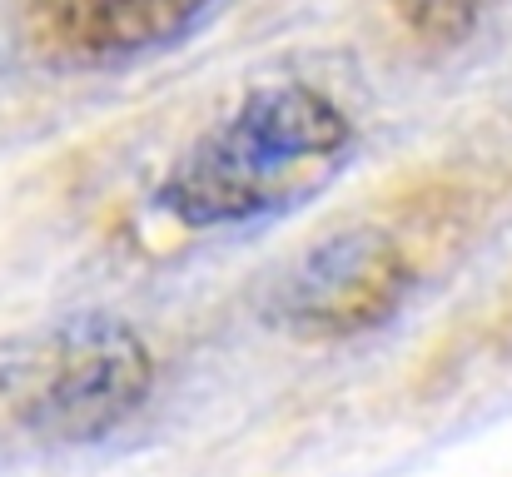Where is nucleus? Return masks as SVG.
Returning <instances> with one entry per match:
<instances>
[{
  "instance_id": "7ed1b4c3",
  "label": "nucleus",
  "mask_w": 512,
  "mask_h": 477,
  "mask_svg": "<svg viewBox=\"0 0 512 477\" xmlns=\"http://www.w3.org/2000/svg\"><path fill=\"white\" fill-rule=\"evenodd\" d=\"M418 284V249L393 224H343L309 244L274 289L269 314L299 343H343L383 328Z\"/></svg>"
},
{
  "instance_id": "20e7f679",
  "label": "nucleus",
  "mask_w": 512,
  "mask_h": 477,
  "mask_svg": "<svg viewBox=\"0 0 512 477\" xmlns=\"http://www.w3.org/2000/svg\"><path fill=\"white\" fill-rule=\"evenodd\" d=\"M219 0H15L25 50L60 70H110L194 35Z\"/></svg>"
},
{
  "instance_id": "f257e3e1",
  "label": "nucleus",
  "mask_w": 512,
  "mask_h": 477,
  "mask_svg": "<svg viewBox=\"0 0 512 477\" xmlns=\"http://www.w3.org/2000/svg\"><path fill=\"white\" fill-rule=\"evenodd\" d=\"M358 145L353 115L309 80H259L209 120L155 184V214L184 234L244 229L299 209Z\"/></svg>"
},
{
  "instance_id": "39448f33",
  "label": "nucleus",
  "mask_w": 512,
  "mask_h": 477,
  "mask_svg": "<svg viewBox=\"0 0 512 477\" xmlns=\"http://www.w3.org/2000/svg\"><path fill=\"white\" fill-rule=\"evenodd\" d=\"M488 5L493 0H378L388 30L423 60L463 50L483 30Z\"/></svg>"
},
{
  "instance_id": "f03ea898",
  "label": "nucleus",
  "mask_w": 512,
  "mask_h": 477,
  "mask_svg": "<svg viewBox=\"0 0 512 477\" xmlns=\"http://www.w3.org/2000/svg\"><path fill=\"white\" fill-rule=\"evenodd\" d=\"M155 393V348L120 314H65L0 338V418L40 443H100Z\"/></svg>"
}]
</instances>
